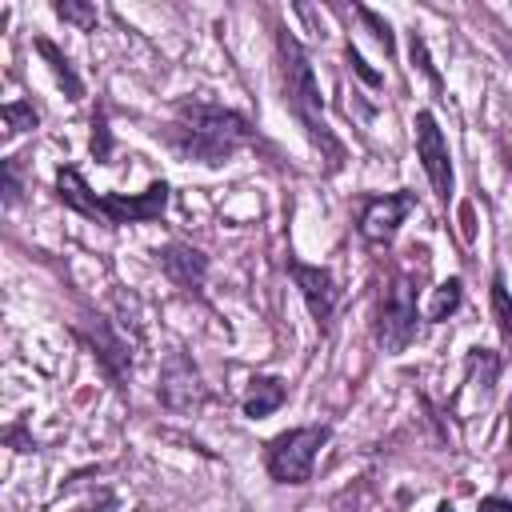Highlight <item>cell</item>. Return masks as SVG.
<instances>
[{"instance_id":"obj_3","label":"cell","mask_w":512,"mask_h":512,"mask_svg":"<svg viewBox=\"0 0 512 512\" xmlns=\"http://www.w3.org/2000/svg\"><path fill=\"white\" fill-rule=\"evenodd\" d=\"M56 196H60L64 208H72V212H80L88 220H100L108 228L148 224V220H156L168 208V184L164 180L148 184L136 196H124V192H92L76 168H60L56 172Z\"/></svg>"},{"instance_id":"obj_24","label":"cell","mask_w":512,"mask_h":512,"mask_svg":"<svg viewBox=\"0 0 512 512\" xmlns=\"http://www.w3.org/2000/svg\"><path fill=\"white\" fill-rule=\"evenodd\" d=\"M76 512H116V496L112 492H100V500H92V504H84Z\"/></svg>"},{"instance_id":"obj_10","label":"cell","mask_w":512,"mask_h":512,"mask_svg":"<svg viewBox=\"0 0 512 512\" xmlns=\"http://www.w3.org/2000/svg\"><path fill=\"white\" fill-rule=\"evenodd\" d=\"M156 264H160V272H164L176 288H184V292H200V288H204L208 260H204V252H200V248L172 240V244H164V248L156 252Z\"/></svg>"},{"instance_id":"obj_11","label":"cell","mask_w":512,"mask_h":512,"mask_svg":"<svg viewBox=\"0 0 512 512\" xmlns=\"http://www.w3.org/2000/svg\"><path fill=\"white\" fill-rule=\"evenodd\" d=\"M88 336V344H92V352H96V360L104 364V372L120 384L124 376H128V368H132V356H128V344L104 324V320H96V332H84Z\"/></svg>"},{"instance_id":"obj_6","label":"cell","mask_w":512,"mask_h":512,"mask_svg":"<svg viewBox=\"0 0 512 512\" xmlns=\"http://www.w3.org/2000/svg\"><path fill=\"white\" fill-rule=\"evenodd\" d=\"M416 156L424 164L432 192L440 196V204H448L452 200V156H448V140H444V132L428 108L416 112Z\"/></svg>"},{"instance_id":"obj_21","label":"cell","mask_w":512,"mask_h":512,"mask_svg":"<svg viewBox=\"0 0 512 512\" xmlns=\"http://www.w3.org/2000/svg\"><path fill=\"white\" fill-rule=\"evenodd\" d=\"M20 200V160H4V204L12 208Z\"/></svg>"},{"instance_id":"obj_4","label":"cell","mask_w":512,"mask_h":512,"mask_svg":"<svg viewBox=\"0 0 512 512\" xmlns=\"http://www.w3.org/2000/svg\"><path fill=\"white\" fill-rule=\"evenodd\" d=\"M328 444V424H304V428H288L280 436L268 440L264 452V468L276 484H308L320 448Z\"/></svg>"},{"instance_id":"obj_25","label":"cell","mask_w":512,"mask_h":512,"mask_svg":"<svg viewBox=\"0 0 512 512\" xmlns=\"http://www.w3.org/2000/svg\"><path fill=\"white\" fill-rule=\"evenodd\" d=\"M436 512H456V508H452V504H448V500H444V504H440V508H436Z\"/></svg>"},{"instance_id":"obj_1","label":"cell","mask_w":512,"mask_h":512,"mask_svg":"<svg viewBox=\"0 0 512 512\" xmlns=\"http://www.w3.org/2000/svg\"><path fill=\"white\" fill-rule=\"evenodd\" d=\"M160 136L176 156L220 168L228 156H236L252 140V124H248V116H240L232 108H220L208 100H180L176 120Z\"/></svg>"},{"instance_id":"obj_8","label":"cell","mask_w":512,"mask_h":512,"mask_svg":"<svg viewBox=\"0 0 512 512\" xmlns=\"http://www.w3.org/2000/svg\"><path fill=\"white\" fill-rule=\"evenodd\" d=\"M160 400L172 408V412H192L208 400V388L200 380V368L184 356V352H172L164 372H160Z\"/></svg>"},{"instance_id":"obj_2","label":"cell","mask_w":512,"mask_h":512,"mask_svg":"<svg viewBox=\"0 0 512 512\" xmlns=\"http://www.w3.org/2000/svg\"><path fill=\"white\" fill-rule=\"evenodd\" d=\"M276 56H280V84H284V108L296 116V124L304 128V136L312 140V148L328 160V172H336L344 164V144L332 136L324 108H320V84L312 72V60L304 52V44L280 28L276 32Z\"/></svg>"},{"instance_id":"obj_7","label":"cell","mask_w":512,"mask_h":512,"mask_svg":"<svg viewBox=\"0 0 512 512\" xmlns=\"http://www.w3.org/2000/svg\"><path fill=\"white\" fill-rule=\"evenodd\" d=\"M416 208V196L412 192H384V196H368L360 204V216H356V232L368 240V244H392V236L400 232V224L412 216Z\"/></svg>"},{"instance_id":"obj_19","label":"cell","mask_w":512,"mask_h":512,"mask_svg":"<svg viewBox=\"0 0 512 512\" xmlns=\"http://www.w3.org/2000/svg\"><path fill=\"white\" fill-rule=\"evenodd\" d=\"M412 64H420V72L432 80V88H444V80H440V72L432 68V60H428V48H424V40L412 32Z\"/></svg>"},{"instance_id":"obj_23","label":"cell","mask_w":512,"mask_h":512,"mask_svg":"<svg viewBox=\"0 0 512 512\" xmlns=\"http://www.w3.org/2000/svg\"><path fill=\"white\" fill-rule=\"evenodd\" d=\"M476 512H512V500L508 496H484L476 504Z\"/></svg>"},{"instance_id":"obj_5","label":"cell","mask_w":512,"mask_h":512,"mask_svg":"<svg viewBox=\"0 0 512 512\" xmlns=\"http://www.w3.org/2000/svg\"><path fill=\"white\" fill-rule=\"evenodd\" d=\"M420 316H416V288L408 276H392L376 304V340L384 352H404L416 340Z\"/></svg>"},{"instance_id":"obj_9","label":"cell","mask_w":512,"mask_h":512,"mask_svg":"<svg viewBox=\"0 0 512 512\" xmlns=\"http://www.w3.org/2000/svg\"><path fill=\"white\" fill-rule=\"evenodd\" d=\"M288 272H292V280H296V288H300V296H304L312 320H316V324H328V320H332V308H336L332 272L320 268V264H304V260H296V256H288Z\"/></svg>"},{"instance_id":"obj_12","label":"cell","mask_w":512,"mask_h":512,"mask_svg":"<svg viewBox=\"0 0 512 512\" xmlns=\"http://www.w3.org/2000/svg\"><path fill=\"white\" fill-rule=\"evenodd\" d=\"M284 400H288V384L280 376H252L248 392H244V416H252V420L272 416Z\"/></svg>"},{"instance_id":"obj_15","label":"cell","mask_w":512,"mask_h":512,"mask_svg":"<svg viewBox=\"0 0 512 512\" xmlns=\"http://www.w3.org/2000/svg\"><path fill=\"white\" fill-rule=\"evenodd\" d=\"M492 320H496L504 344L512 348V292H508V284H504L500 272L492 276Z\"/></svg>"},{"instance_id":"obj_14","label":"cell","mask_w":512,"mask_h":512,"mask_svg":"<svg viewBox=\"0 0 512 512\" xmlns=\"http://www.w3.org/2000/svg\"><path fill=\"white\" fill-rule=\"evenodd\" d=\"M460 296H464V288H460V276H448L444 284H436V292H432V304H428V320H432V324L448 320V316L460 308Z\"/></svg>"},{"instance_id":"obj_20","label":"cell","mask_w":512,"mask_h":512,"mask_svg":"<svg viewBox=\"0 0 512 512\" xmlns=\"http://www.w3.org/2000/svg\"><path fill=\"white\" fill-rule=\"evenodd\" d=\"M108 152H112V136H108L104 116H100V120H92V156H96L100 164H108Z\"/></svg>"},{"instance_id":"obj_13","label":"cell","mask_w":512,"mask_h":512,"mask_svg":"<svg viewBox=\"0 0 512 512\" xmlns=\"http://www.w3.org/2000/svg\"><path fill=\"white\" fill-rule=\"evenodd\" d=\"M36 52H40V56H44V60L52 64V76L60 80V88L68 92V100H80V96H84V84H80V76L72 72L68 56H64V52H60V48H56L52 40H36Z\"/></svg>"},{"instance_id":"obj_16","label":"cell","mask_w":512,"mask_h":512,"mask_svg":"<svg viewBox=\"0 0 512 512\" xmlns=\"http://www.w3.org/2000/svg\"><path fill=\"white\" fill-rule=\"evenodd\" d=\"M28 128H36V112H32V104H24V100H8V104H4V132H8V136H20V132H28Z\"/></svg>"},{"instance_id":"obj_18","label":"cell","mask_w":512,"mask_h":512,"mask_svg":"<svg viewBox=\"0 0 512 512\" xmlns=\"http://www.w3.org/2000/svg\"><path fill=\"white\" fill-rule=\"evenodd\" d=\"M356 16H360V20H364V24L372 28V36H376V40L384 44V52H392V48H396V40H392V28H388V20H380V16H376L372 8H364V4L356 8Z\"/></svg>"},{"instance_id":"obj_22","label":"cell","mask_w":512,"mask_h":512,"mask_svg":"<svg viewBox=\"0 0 512 512\" xmlns=\"http://www.w3.org/2000/svg\"><path fill=\"white\" fill-rule=\"evenodd\" d=\"M348 64H352V72H356V76H360L364 84H372V88H380V84H384V76H380L376 68H368V64L360 60V52H356L352 44H348Z\"/></svg>"},{"instance_id":"obj_17","label":"cell","mask_w":512,"mask_h":512,"mask_svg":"<svg viewBox=\"0 0 512 512\" xmlns=\"http://www.w3.org/2000/svg\"><path fill=\"white\" fill-rule=\"evenodd\" d=\"M56 16L60 20H68V24H76V28H96V8L92 4H72V0H60L56 4Z\"/></svg>"}]
</instances>
